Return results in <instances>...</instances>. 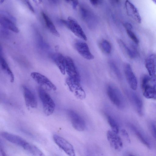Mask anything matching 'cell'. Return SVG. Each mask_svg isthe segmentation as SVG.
Listing matches in <instances>:
<instances>
[{
	"instance_id": "d6986e66",
	"label": "cell",
	"mask_w": 156,
	"mask_h": 156,
	"mask_svg": "<svg viewBox=\"0 0 156 156\" xmlns=\"http://www.w3.org/2000/svg\"><path fill=\"white\" fill-rule=\"evenodd\" d=\"M142 89L144 96L148 99H156V87L150 82Z\"/></svg>"
},
{
	"instance_id": "603a6c76",
	"label": "cell",
	"mask_w": 156,
	"mask_h": 156,
	"mask_svg": "<svg viewBox=\"0 0 156 156\" xmlns=\"http://www.w3.org/2000/svg\"><path fill=\"white\" fill-rule=\"evenodd\" d=\"M0 63L1 68L3 71L9 76L11 82L14 80L13 74L4 58L0 55Z\"/></svg>"
},
{
	"instance_id": "f1b7e54d",
	"label": "cell",
	"mask_w": 156,
	"mask_h": 156,
	"mask_svg": "<svg viewBox=\"0 0 156 156\" xmlns=\"http://www.w3.org/2000/svg\"><path fill=\"white\" fill-rule=\"evenodd\" d=\"M151 77L147 75H144L142 77L141 82V86L143 89L150 82Z\"/></svg>"
},
{
	"instance_id": "f546056e",
	"label": "cell",
	"mask_w": 156,
	"mask_h": 156,
	"mask_svg": "<svg viewBox=\"0 0 156 156\" xmlns=\"http://www.w3.org/2000/svg\"><path fill=\"white\" fill-rule=\"evenodd\" d=\"M68 2L70 3L73 8L75 9L76 8L78 4V0H66Z\"/></svg>"
},
{
	"instance_id": "3957f363",
	"label": "cell",
	"mask_w": 156,
	"mask_h": 156,
	"mask_svg": "<svg viewBox=\"0 0 156 156\" xmlns=\"http://www.w3.org/2000/svg\"><path fill=\"white\" fill-rule=\"evenodd\" d=\"M80 82L69 77L66 79V82L70 91L76 98L82 100L85 98L86 94Z\"/></svg>"
},
{
	"instance_id": "ab89813d",
	"label": "cell",
	"mask_w": 156,
	"mask_h": 156,
	"mask_svg": "<svg viewBox=\"0 0 156 156\" xmlns=\"http://www.w3.org/2000/svg\"><path fill=\"white\" fill-rule=\"evenodd\" d=\"M35 1H36V0H35ZM39 2L40 3H41L42 2V0H38Z\"/></svg>"
},
{
	"instance_id": "d6a6232c",
	"label": "cell",
	"mask_w": 156,
	"mask_h": 156,
	"mask_svg": "<svg viewBox=\"0 0 156 156\" xmlns=\"http://www.w3.org/2000/svg\"><path fill=\"white\" fill-rule=\"evenodd\" d=\"M122 134L128 140H129L128 135L126 131L124 129H122L121 130Z\"/></svg>"
},
{
	"instance_id": "8fae6325",
	"label": "cell",
	"mask_w": 156,
	"mask_h": 156,
	"mask_svg": "<svg viewBox=\"0 0 156 156\" xmlns=\"http://www.w3.org/2000/svg\"><path fill=\"white\" fill-rule=\"evenodd\" d=\"M124 73L126 80L130 88L134 90L137 87V81L129 64L126 63L124 67Z\"/></svg>"
},
{
	"instance_id": "83f0119b",
	"label": "cell",
	"mask_w": 156,
	"mask_h": 156,
	"mask_svg": "<svg viewBox=\"0 0 156 156\" xmlns=\"http://www.w3.org/2000/svg\"><path fill=\"white\" fill-rule=\"evenodd\" d=\"M127 33L130 38L136 44H138L139 41L135 34L131 30V29H126Z\"/></svg>"
},
{
	"instance_id": "9a60e30c",
	"label": "cell",
	"mask_w": 156,
	"mask_h": 156,
	"mask_svg": "<svg viewBox=\"0 0 156 156\" xmlns=\"http://www.w3.org/2000/svg\"><path fill=\"white\" fill-rule=\"evenodd\" d=\"M1 135L3 138L9 142L22 147L27 142L20 136L7 132H2Z\"/></svg>"
},
{
	"instance_id": "44dd1931",
	"label": "cell",
	"mask_w": 156,
	"mask_h": 156,
	"mask_svg": "<svg viewBox=\"0 0 156 156\" xmlns=\"http://www.w3.org/2000/svg\"><path fill=\"white\" fill-rule=\"evenodd\" d=\"M117 42L121 49L124 53L130 58L133 59L136 57L137 53L134 50L130 49L124 42L121 39H118Z\"/></svg>"
},
{
	"instance_id": "52a82bcc",
	"label": "cell",
	"mask_w": 156,
	"mask_h": 156,
	"mask_svg": "<svg viewBox=\"0 0 156 156\" xmlns=\"http://www.w3.org/2000/svg\"><path fill=\"white\" fill-rule=\"evenodd\" d=\"M53 139L56 144L68 155L75 156L73 146L66 140L57 134L53 136Z\"/></svg>"
},
{
	"instance_id": "7a4b0ae2",
	"label": "cell",
	"mask_w": 156,
	"mask_h": 156,
	"mask_svg": "<svg viewBox=\"0 0 156 156\" xmlns=\"http://www.w3.org/2000/svg\"><path fill=\"white\" fill-rule=\"evenodd\" d=\"M106 90L107 95L112 103L118 108L123 109L125 106V101L120 91L110 85L107 86Z\"/></svg>"
},
{
	"instance_id": "4316f807",
	"label": "cell",
	"mask_w": 156,
	"mask_h": 156,
	"mask_svg": "<svg viewBox=\"0 0 156 156\" xmlns=\"http://www.w3.org/2000/svg\"><path fill=\"white\" fill-rule=\"evenodd\" d=\"M109 64L111 69L117 77L119 79H121L122 77L121 74L119 69L115 63L112 61H110L109 62Z\"/></svg>"
},
{
	"instance_id": "4fadbf2b",
	"label": "cell",
	"mask_w": 156,
	"mask_h": 156,
	"mask_svg": "<svg viewBox=\"0 0 156 156\" xmlns=\"http://www.w3.org/2000/svg\"><path fill=\"white\" fill-rule=\"evenodd\" d=\"M125 6L128 15L136 22L140 23L141 19L139 11L135 5L128 0L125 2Z\"/></svg>"
},
{
	"instance_id": "8992f818",
	"label": "cell",
	"mask_w": 156,
	"mask_h": 156,
	"mask_svg": "<svg viewBox=\"0 0 156 156\" xmlns=\"http://www.w3.org/2000/svg\"><path fill=\"white\" fill-rule=\"evenodd\" d=\"M67 113L74 128L79 131H84L86 128V124L83 118L72 110H68Z\"/></svg>"
},
{
	"instance_id": "d4e9b609",
	"label": "cell",
	"mask_w": 156,
	"mask_h": 156,
	"mask_svg": "<svg viewBox=\"0 0 156 156\" xmlns=\"http://www.w3.org/2000/svg\"><path fill=\"white\" fill-rule=\"evenodd\" d=\"M106 118L108 122L110 125L112 130L113 132L118 134L119 132V126L117 122L110 115H106Z\"/></svg>"
},
{
	"instance_id": "836d02e7",
	"label": "cell",
	"mask_w": 156,
	"mask_h": 156,
	"mask_svg": "<svg viewBox=\"0 0 156 156\" xmlns=\"http://www.w3.org/2000/svg\"><path fill=\"white\" fill-rule=\"evenodd\" d=\"M124 26L126 29H132V25L129 23H126L124 24Z\"/></svg>"
},
{
	"instance_id": "e0dca14e",
	"label": "cell",
	"mask_w": 156,
	"mask_h": 156,
	"mask_svg": "<svg viewBox=\"0 0 156 156\" xmlns=\"http://www.w3.org/2000/svg\"><path fill=\"white\" fill-rule=\"evenodd\" d=\"M128 126L144 144L148 148H151V144L150 141L138 129L133 125L130 123L128 124Z\"/></svg>"
},
{
	"instance_id": "9c48e42d",
	"label": "cell",
	"mask_w": 156,
	"mask_h": 156,
	"mask_svg": "<svg viewBox=\"0 0 156 156\" xmlns=\"http://www.w3.org/2000/svg\"><path fill=\"white\" fill-rule=\"evenodd\" d=\"M65 70L69 77L80 81L79 73L73 59L70 57H65Z\"/></svg>"
},
{
	"instance_id": "e575fe53",
	"label": "cell",
	"mask_w": 156,
	"mask_h": 156,
	"mask_svg": "<svg viewBox=\"0 0 156 156\" xmlns=\"http://www.w3.org/2000/svg\"><path fill=\"white\" fill-rule=\"evenodd\" d=\"M151 82L154 84L156 87V76H154L151 77Z\"/></svg>"
},
{
	"instance_id": "4dcf8cb0",
	"label": "cell",
	"mask_w": 156,
	"mask_h": 156,
	"mask_svg": "<svg viewBox=\"0 0 156 156\" xmlns=\"http://www.w3.org/2000/svg\"><path fill=\"white\" fill-rule=\"evenodd\" d=\"M152 133L153 136L156 140V125L154 123H152L151 125Z\"/></svg>"
},
{
	"instance_id": "2e32d148",
	"label": "cell",
	"mask_w": 156,
	"mask_h": 156,
	"mask_svg": "<svg viewBox=\"0 0 156 156\" xmlns=\"http://www.w3.org/2000/svg\"><path fill=\"white\" fill-rule=\"evenodd\" d=\"M50 57L57 65L61 73H65V57L60 53H54L50 55Z\"/></svg>"
},
{
	"instance_id": "f35d334b",
	"label": "cell",
	"mask_w": 156,
	"mask_h": 156,
	"mask_svg": "<svg viewBox=\"0 0 156 156\" xmlns=\"http://www.w3.org/2000/svg\"><path fill=\"white\" fill-rule=\"evenodd\" d=\"M152 0L156 5V0Z\"/></svg>"
},
{
	"instance_id": "ffe728a7",
	"label": "cell",
	"mask_w": 156,
	"mask_h": 156,
	"mask_svg": "<svg viewBox=\"0 0 156 156\" xmlns=\"http://www.w3.org/2000/svg\"><path fill=\"white\" fill-rule=\"evenodd\" d=\"M0 23L5 28L16 33L19 32V30L15 24L10 19L6 17L0 18Z\"/></svg>"
},
{
	"instance_id": "d590c367",
	"label": "cell",
	"mask_w": 156,
	"mask_h": 156,
	"mask_svg": "<svg viewBox=\"0 0 156 156\" xmlns=\"http://www.w3.org/2000/svg\"><path fill=\"white\" fill-rule=\"evenodd\" d=\"M90 3L93 5H97L98 2L99 0H90Z\"/></svg>"
},
{
	"instance_id": "30bf717a",
	"label": "cell",
	"mask_w": 156,
	"mask_h": 156,
	"mask_svg": "<svg viewBox=\"0 0 156 156\" xmlns=\"http://www.w3.org/2000/svg\"><path fill=\"white\" fill-rule=\"evenodd\" d=\"M75 47L78 53L83 58L88 60H92L94 57L90 51L87 43L83 41H77L74 44Z\"/></svg>"
},
{
	"instance_id": "7402d4cb",
	"label": "cell",
	"mask_w": 156,
	"mask_h": 156,
	"mask_svg": "<svg viewBox=\"0 0 156 156\" xmlns=\"http://www.w3.org/2000/svg\"><path fill=\"white\" fill-rule=\"evenodd\" d=\"M42 14L48 29L53 35L59 37L60 34L50 18L43 12H42Z\"/></svg>"
},
{
	"instance_id": "484cf974",
	"label": "cell",
	"mask_w": 156,
	"mask_h": 156,
	"mask_svg": "<svg viewBox=\"0 0 156 156\" xmlns=\"http://www.w3.org/2000/svg\"><path fill=\"white\" fill-rule=\"evenodd\" d=\"M99 46L101 50L106 54H110L112 50L110 43L106 40L103 39L99 43Z\"/></svg>"
},
{
	"instance_id": "ac0fdd59",
	"label": "cell",
	"mask_w": 156,
	"mask_h": 156,
	"mask_svg": "<svg viewBox=\"0 0 156 156\" xmlns=\"http://www.w3.org/2000/svg\"><path fill=\"white\" fill-rule=\"evenodd\" d=\"M131 101L135 107L137 113L140 115L143 114V104L140 98L136 93L131 92L129 95Z\"/></svg>"
},
{
	"instance_id": "6da1fadb",
	"label": "cell",
	"mask_w": 156,
	"mask_h": 156,
	"mask_svg": "<svg viewBox=\"0 0 156 156\" xmlns=\"http://www.w3.org/2000/svg\"><path fill=\"white\" fill-rule=\"evenodd\" d=\"M38 92L43 105L44 114L47 116L51 115L53 112L55 108L54 101L49 94L41 87H38Z\"/></svg>"
},
{
	"instance_id": "7c38bea8",
	"label": "cell",
	"mask_w": 156,
	"mask_h": 156,
	"mask_svg": "<svg viewBox=\"0 0 156 156\" xmlns=\"http://www.w3.org/2000/svg\"><path fill=\"white\" fill-rule=\"evenodd\" d=\"M23 96L26 106L32 108H36L37 106V103L34 94L26 86H23Z\"/></svg>"
},
{
	"instance_id": "5bb4252c",
	"label": "cell",
	"mask_w": 156,
	"mask_h": 156,
	"mask_svg": "<svg viewBox=\"0 0 156 156\" xmlns=\"http://www.w3.org/2000/svg\"><path fill=\"white\" fill-rule=\"evenodd\" d=\"M145 66L150 76L156 75V54L149 55L145 61Z\"/></svg>"
},
{
	"instance_id": "5b68a950",
	"label": "cell",
	"mask_w": 156,
	"mask_h": 156,
	"mask_svg": "<svg viewBox=\"0 0 156 156\" xmlns=\"http://www.w3.org/2000/svg\"><path fill=\"white\" fill-rule=\"evenodd\" d=\"M32 78L44 90L55 91L56 90L55 86L44 75L36 72L31 73Z\"/></svg>"
},
{
	"instance_id": "cb8c5ba5",
	"label": "cell",
	"mask_w": 156,
	"mask_h": 156,
	"mask_svg": "<svg viewBox=\"0 0 156 156\" xmlns=\"http://www.w3.org/2000/svg\"><path fill=\"white\" fill-rule=\"evenodd\" d=\"M23 147L25 150L34 155L37 156L44 155V153L37 147L27 142Z\"/></svg>"
},
{
	"instance_id": "ba28073f",
	"label": "cell",
	"mask_w": 156,
	"mask_h": 156,
	"mask_svg": "<svg viewBox=\"0 0 156 156\" xmlns=\"http://www.w3.org/2000/svg\"><path fill=\"white\" fill-rule=\"evenodd\" d=\"M107 137L111 147L117 151H120L123 147V143L121 138L117 134L112 131L108 130Z\"/></svg>"
},
{
	"instance_id": "8d00e7d4",
	"label": "cell",
	"mask_w": 156,
	"mask_h": 156,
	"mask_svg": "<svg viewBox=\"0 0 156 156\" xmlns=\"http://www.w3.org/2000/svg\"><path fill=\"white\" fill-rule=\"evenodd\" d=\"M113 2L117 3L119 2V0H112Z\"/></svg>"
},
{
	"instance_id": "1f68e13d",
	"label": "cell",
	"mask_w": 156,
	"mask_h": 156,
	"mask_svg": "<svg viewBox=\"0 0 156 156\" xmlns=\"http://www.w3.org/2000/svg\"><path fill=\"white\" fill-rule=\"evenodd\" d=\"M26 3L27 4L28 7L30 10L32 12H34V9L30 3V2L28 0H25Z\"/></svg>"
},
{
	"instance_id": "74e56055",
	"label": "cell",
	"mask_w": 156,
	"mask_h": 156,
	"mask_svg": "<svg viewBox=\"0 0 156 156\" xmlns=\"http://www.w3.org/2000/svg\"><path fill=\"white\" fill-rule=\"evenodd\" d=\"M5 0H0V4H1Z\"/></svg>"
},
{
	"instance_id": "277c9868",
	"label": "cell",
	"mask_w": 156,
	"mask_h": 156,
	"mask_svg": "<svg viewBox=\"0 0 156 156\" xmlns=\"http://www.w3.org/2000/svg\"><path fill=\"white\" fill-rule=\"evenodd\" d=\"M62 22L76 36L84 40H87V37L82 28L74 19L69 17L67 20H62Z\"/></svg>"
}]
</instances>
